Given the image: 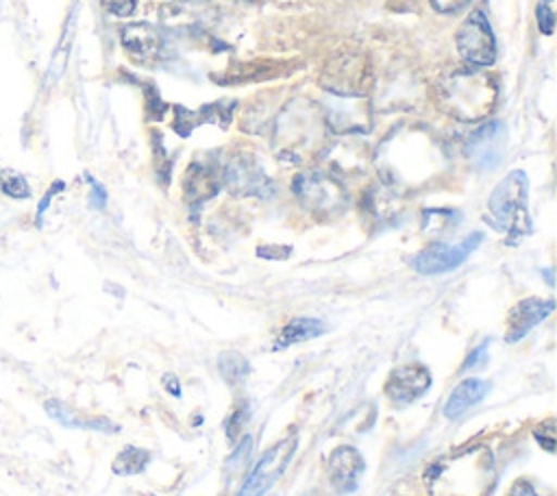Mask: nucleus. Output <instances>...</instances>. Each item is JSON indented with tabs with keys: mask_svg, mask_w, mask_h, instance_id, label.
I'll list each match as a JSON object with an SVG mask.
<instances>
[{
	"mask_svg": "<svg viewBox=\"0 0 557 496\" xmlns=\"http://www.w3.org/2000/svg\"><path fill=\"white\" fill-rule=\"evenodd\" d=\"M329 126L320 104L294 98L272 120V141L274 150L283 159L302 161L324 152L329 144Z\"/></svg>",
	"mask_w": 557,
	"mask_h": 496,
	"instance_id": "f03ea898",
	"label": "nucleus"
},
{
	"mask_svg": "<svg viewBox=\"0 0 557 496\" xmlns=\"http://www.w3.org/2000/svg\"><path fill=\"white\" fill-rule=\"evenodd\" d=\"M537 26L544 35H550L555 28V11L553 0H540L537 4Z\"/></svg>",
	"mask_w": 557,
	"mask_h": 496,
	"instance_id": "a878e982",
	"label": "nucleus"
},
{
	"mask_svg": "<svg viewBox=\"0 0 557 496\" xmlns=\"http://www.w3.org/2000/svg\"><path fill=\"white\" fill-rule=\"evenodd\" d=\"M487 392H490V383L483 381V379H466V381H461L450 392L448 400L444 402V416L446 418L461 416L466 409H470L472 405L483 400Z\"/></svg>",
	"mask_w": 557,
	"mask_h": 496,
	"instance_id": "6ab92c4d",
	"label": "nucleus"
},
{
	"mask_svg": "<svg viewBox=\"0 0 557 496\" xmlns=\"http://www.w3.org/2000/svg\"><path fill=\"white\" fill-rule=\"evenodd\" d=\"M248 455H250V437H244V439H242V444H239V448H237V450L226 459V468H228V472H235L237 468L246 466Z\"/></svg>",
	"mask_w": 557,
	"mask_h": 496,
	"instance_id": "bb28decb",
	"label": "nucleus"
},
{
	"mask_svg": "<svg viewBox=\"0 0 557 496\" xmlns=\"http://www.w3.org/2000/svg\"><path fill=\"white\" fill-rule=\"evenodd\" d=\"M553 311V300H540V298H527L520 300L507 318V331L505 337L507 342H518L524 337L535 324H540L546 315Z\"/></svg>",
	"mask_w": 557,
	"mask_h": 496,
	"instance_id": "2eb2a0df",
	"label": "nucleus"
},
{
	"mask_svg": "<svg viewBox=\"0 0 557 496\" xmlns=\"http://www.w3.org/2000/svg\"><path fill=\"white\" fill-rule=\"evenodd\" d=\"M370 80V63L355 50H344L329 59L320 76L322 87L337 96H366Z\"/></svg>",
	"mask_w": 557,
	"mask_h": 496,
	"instance_id": "0eeeda50",
	"label": "nucleus"
},
{
	"mask_svg": "<svg viewBox=\"0 0 557 496\" xmlns=\"http://www.w3.org/2000/svg\"><path fill=\"white\" fill-rule=\"evenodd\" d=\"M218 368H220L222 376L228 383L242 381L246 376V372H248V363H246V359L239 352H224V355H220Z\"/></svg>",
	"mask_w": 557,
	"mask_h": 496,
	"instance_id": "b1692460",
	"label": "nucleus"
},
{
	"mask_svg": "<svg viewBox=\"0 0 557 496\" xmlns=\"http://www.w3.org/2000/svg\"><path fill=\"white\" fill-rule=\"evenodd\" d=\"M0 187L4 194L13 196V198H26L30 191H28V183L22 174H15V172H0Z\"/></svg>",
	"mask_w": 557,
	"mask_h": 496,
	"instance_id": "393cba45",
	"label": "nucleus"
},
{
	"mask_svg": "<svg viewBox=\"0 0 557 496\" xmlns=\"http://www.w3.org/2000/svg\"><path fill=\"white\" fill-rule=\"evenodd\" d=\"M46 411L48 416H52L57 422H61L63 426H81V429H96V431H117L115 424H111L109 420L102 418H94V420H81L78 416L72 413V409H67L65 405H61L59 400H48L46 402Z\"/></svg>",
	"mask_w": 557,
	"mask_h": 496,
	"instance_id": "4be33fe9",
	"label": "nucleus"
},
{
	"mask_svg": "<svg viewBox=\"0 0 557 496\" xmlns=\"http://www.w3.org/2000/svg\"><path fill=\"white\" fill-rule=\"evenodd\" d=\"M457 50L470 67H487L496 59V44L487 17L472 11L457 33Z\"/></svg>",
	"mask_w": 557,
	"mask_h": 496,
	"instance_id": "9d476101",
	"label": "nucleus"
},
{
	"mask_svg": "<svg viewBox=\"0 0 557 496\" xmlns=\"http://www.w3.org/2000/svg\"><path fill=\"white\" fill-rule=\"evenodd\" d=\"M292 189L307 211L324 218L339 213L348 200L342 183L320 170L298 174L292 183Z\"/></svg>",
	"mask_w": 557,
	"mask_h": 496,
	"instance_id": "423d86ee",
	"label": "nucleus"
},
{
	"mask_svg": "<svg viewBox=\"0 0 557 496\" xmlns=\"http://www.w3.org/2000/svg\"><path fill=\"white\" fill-rule=\"evenodd\" d=\"M431 385V376L424 368L420 365H405L400 370H396L392 374V379L387 381V396L398 402V405H407L413 398L422 396L424 389Z\"/></svg>",
	"mask_w": 557,
	"mask_h": 496,
	"instance_id": "f3484780",
	"label": "nucleus"
},
{
	"mask_svg": "<svg viewBox=\"0 0 557 496\" xmlns=\"http://www.w3.org/2000/svg\"><path fill=\"white\" fill-rule=\"evenodd\" d=\"M466 2H468V0H431V4H433L437 11H442V13H453V11L461 9Z\"/></svg>",
	"mask_w": 557,
	"mask_h": 496,
	"instance_id": "c756f323",
	"label": "nucleus"
},
{
	"mask_svg": "<svg viewBox=\"0 0 557 496\" xmlns=\"http://www.w3.org/2000/svg\"><path fill=\"white\" fill-rule=\"evenodd\" d=\"M324 152L331 168L337 170H361L368 161V146L359 135H342L339 139L329 141Z\"/></svg>",
	"mask_w": 557,
	"mask_h": 496,
	"instance_id": "a211bd4d",
	"label": "nucleus"
},
{
	"mask_svg": "<svg viewBox=\"0 0 557 496\" xmlns=\"http://www.w3.org/2000/svg\"><path fill=\"white\" fill-rule=\"evenodd\" d=\"M498 100V87L483 67H461L444 74L435 83L437 107L461 122L485 120Z\"/></svg>",
	"mask_w": 557,
	"mask_h": 496,
	"instance_id": "20e7f679",
	"label": "nucleus"
},
{
	"mask_svg": "<svg viewBox=\"0 0 557 496\" xmlns=\"http://www.w3.org/2000/svg\"><path fill=\"white\" fill-rule=\"evenodd\" d=\"M481 239H483L481 233H472V235H468L466 239H461L457 244H433V246H429V248H424L422 252L416 255L413 268L420 274L450 272V270L459 268L470 257V252L476 250Z\"/></svg>",
	"mask_w": 557,
	"mask_h": 496,
	"instance_id": "f8f14e48",
	"label": "nucleus"
},
{
	"mask_svg": "<svg viewBox=\"0 0 557 496\" xmlns=\"http://www.w3.org/2000/svg\"><path fill=\"white\" fill-rule=\"evenodd\" d=\"M137 0H102V7L113 15H131Z\"/></svg>",
	"mask_w": 557,
	"mask_h": 496,
	"instance_id": "c85d7f7f",
	"label": "nucleus"
},
{
	"mask_svg": "<svg viewBox=\"0 0 557 496\" xmlns=\"http://www.w3.org/2000/svg\"><path fill=\"white\" fill-rule=\"evenodd\" d=\"M487 346H490V342H483V344H479L470 355H468V359H466V363H463V370H474V368H481L485 361H487Z\"/></svg>",
	"mask_w": 557,
	"mask_h": 496,
	"instance_id": "cd10ccee",
	"label": "nucleus"
},
{
	"mask_svg": "<svg viewBox=\"0 0 557 496\" xmlns=\"http://www.w3.org/2000/svg\"><path fill=\"white\" fill-rule=\"evenodd\" d=\"M509 496H540V494L535 492V487H533L531 483H527V481H516L513 487L509 489Z\"/></svg>",
	"mask_w": 557,
	"mask_h": 496,
	"instance_id": "2f4dec72",
	"label": "nucleus"
},
{
	"mask_svg": "<svg viewBox=\"0 0 557 496\" xmlns=\"http://www.w3.org/2000/svg\"><path fill=\"white\" fill-rule=\"evenodd\" d=\"M183 187H185V196L194 202L211 198L218 191V176L213 165L207 161H194L187 168Z\"/></svg>",
	"mask_w": 557,
	"mask_h": 496,
	"instance_id": "aec40b11",
	"label": "nucleus"
},
{
	"mask_svg": "<svg viewBox=\"0 0 557 496\" xmlns=\"http://www.w3.org/2000/svg\"><path fill=\"white\" fill-rule=\"evenodd\" d=\"M89 183H91V196H89V202H91V207L102 209V207H104V200H107L104 189H102L96 181H91V178H89Z\"/></svg>",
	"mask_w": 557,
	"mask_h": 496,
	"instance_id": "7c9ffc66",
	"label": "nucleus"
},
{
	"mask_svg": "<svg viewBox=\"0 0 557 496\" xmlns=\"http://www.w3.org/2000/svg\"><path fill=\"white\" fill-rule=\"evenodd\" d=\"M376 163L389 185L420 187L444 170L446 152L424 126L403 124L381 141Z\"/></svg>",
	"mask_w": 557,
	"mask_h": 496,
	"instance_id": "f257e3e1",
	"label": "nucleus"
},
{
	"mask_svg": "<svg viewBox=\"0 0 557 496\" xmlns=\"http://www.w3.org/2000/svg\"><path fill=\"white\" fill-rule=\"evenodd\" d=\"M224 183L237 196L268 198L274 194V185L263 168L248 152L233 154L224 165Z\"/></svg>",
	"mask_w": 557,
	"mask_h": 496,
	"instance_id": "9b49d317",
	"label": "nucleus"
},
{
	"mask_svg": "<svg viewBox=\"0 0 557 496\" xmlns=\"http://www.w3.org/2000/svg\"><path fill=\"white\" fill-rule=\"evenodd\" d=\"M507 128L498 120L481 124L466 141V157L476 170H494L503 161Z\"/></svg>",
	"mask_w": 557,
	"mask_h": 496,
	"instance_id": "ddd939ff",
	"label": "nucleus"
},
{
	"mask_svg": "<svg viewBox=\"0 0 557 496\" xmlns=\"http://www.w3.org/2000/svg\"><path fill=\"white\" fill-rule=\"evenodd\" d=\"M296 446H298V437L294 433L283 437L274 446H270L261 455V459L257 461L252 472L246 476V481L242 483V487L235 496H263L276 483V479L283 474V470L287 468Z\"/></svg>",
	"mask_w": 557,
	"mask_h": 496,
	"instance_id": "1a4fd4ad",
	"label": "nucleus"
},
{
	"mask_svg": "<svg viewBox=\"0 0 557 496\" xmlns=\"http://www.w3.org/2000/svg\"><path fill=\"white\" fill-rule=\"evenodd\" d=\"M426 483L433 496H490L496 485L490 448L476 444L437 461L429 470Z\"/></svg>",
	"mask_w": 557,
	"mask_h": 496,
	"instance_id": "7ed1b4c3",
	"label": "nucleus"
},
{
	"mask_svg": "<svg viewBox=\"0 0 557 496\" xmlns=\"http://www.w3.org/2000/svg\"><path fill=\"white\" fill-rule=\"evenodd\" d=\"M366 463L352 446H339L329 457V476L339 492H352L359 483Z\"/></svg>",
	"mask_w": 557,
	"mask_h": 496,
	"instance_id": "dca6fc26",
	"label": "nucleus"
},
{
	"mask_svg": "<svg viewBox=\"0 0 557 496\" xmlns=\"http://www.w3.org/2000/svg\"><path fill=\"white\" fill-rule=\"evenodd\" d=\"M148 461V452L141 450V448H135V446H128L124 448L117 457H115V463H113V470L117 474H137Z\"/></svg>",
	"mask_w": 557,
	"mask_h": 496,
	"instance_id": "5701e85b",
	"label": "nucleus"
},
{
	"mask_svg": "<svg viewBox=\"0 0 557 496\" xmlns=\"http://www.w3.org/2000/svg\"><path fill=\"white\" fill-rule=\"evenodd\" d=\"M527 189L529 181L522 170L509 172L492 191L487 200L490 218L496 228L509 237H522L531 228L529 209H527Z\"/></svg>",
	"mask_w": 557,
	"mask_h": 496,
	"instance_id": "39448f33",
	"label": "nucleus"
},
{
	"mask_svg": "<svg viewBox=\"0 0 557 496\" xmlns=\"http://www.w3.org/2000/svg\"><path fill=\"white\" fill-rule=\"evenodd\" d=\"M322 333H324V324L320 320H315V318H296V320H292L283 326V331L276 337L274 348H287L292 344L313 339Z\"/></svg>",
	"mask_w": 557,
	"mask_h": 496,
	"instance_id": "412c9836",
	"label": "nucleus"
},
{
	"mask_svg": "<svg viewBox=\"0 0 557 496\" xmlns=\"http://www.w3.org/2000/svg\"><path fill=\"white\" fill-rule=\"evenodd\" d=\"M122 46L135 61H152L163 50L161 33L148 22H133L126 24L120 33Z\"/></svg>",
	"mask_w": 557,
	"mask_h": 496,
	"instance_id": "4468645a",
	"label": "nucleus"
},
{
	"mask_svg": "<svg viewBox=\"0 0 557 496\" xmlns=\"http://www.w3.org/2000/svg\"><path fill=\"white\" fill-rule=\"evenodd\" d=\"M320 109L329 131L335 135H363L372 126V109L366 96L331 94Z\"/></svg>",
	"mask_w": 557,
	"mask_h": 496,
	"instance_id": "6e6552de",
	"label": "nucleus"
}]
</instances>
